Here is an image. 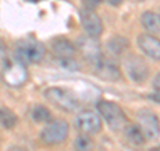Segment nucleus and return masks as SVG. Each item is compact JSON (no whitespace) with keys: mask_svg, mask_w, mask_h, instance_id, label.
<instances>
[{"mask_svg":"<svg viewBox=\"0 0 160 151\" xmlns=\"http://www.w3.org/2000/svg\"><path fill=\"white\" fill-rule=\"evenodd\" d=\"M98 111L107 122L109 128L112 131H123L124 127L129 123L126 112L118 103L111 102V100H100L98 103Z\"/></svg>","mask_w":160,"mask_h":151,"instance_id":"nucleus-1","label":"nucleus"},{"mask_svg":"<svg viewBox=\"0 0 160 151\" xmlns=\"http://www.w3.org/2000/svg\"><path fill=\"white\" fill-rule=\"evenodd\" d=\"M16 60L23 63L24 66L28 64H35L42 62L44 55H46V47L43 43L33 39H24L20 40L16 46Z\"/></svg>","mask_w":160,"mask_h":151,"instance_id":"nucleus-2","label":"nucleus"},{"mask_svg":"<svg viewBox=\"0 0 160 151\" xmlns=\"http://www.w3.org/2000/svg\"><path fill=\"white\" fill-rule=\"evenodd\" d=\"M44 96L55 107L66 112H73L79 108V99L69 90L63 87H49L44 91Z\"/></svg>","mask_w":160,"mask_h":151,"instance_id":"nucleus-3","label":"nucleus"},{"mask_svg":"<svg viewBox=\"0 0 160 151\" xmlns=\"http://www.w3.org/2000/svg\"><path fill=\"white\" fill-rule=\"evenodd\" d=\"M68 131H69V126L66 120L62 119L51 120L42 131L40 139L47 146H56L63 143L67 139Z\"/></svg>","mask_w":160,"mask_h":151,"instance_id":"nucleus-4","label":"nucleus"},{"mask_svg":"<svg viewBox=\"0 0 160 151\" xmlns=\"http://www.w3.org/2000/svg\"><path fill=\"white\" fill-rule=\"evenodd\" d=\"M124 70L129 79L136 83H143L149 76V67L142 56L129 54L124 58Z\"/></svg>","mask_w":160,"mask_h":151,"instance_id":"nucleus-5","label":"nucleus"},{"mask_svg":"<svg viewBox=\"0 0 160 151\" xmlns=\"http://www.w3.org/2000/svg\"><path fill=\"white\" fill-rule=\"evenodd\" d=\"M76 51L82 54V56L91 64H95L103 58V52H102V47L98 38H92L89 35H83L79 36L76 40Z\"/></svg>","mask_w":160,"mask_h":151,"instance_id":"nucleus-6","label":"nucleus"},{"mask_svg":"<svg viewBox=\"0 0 160 151\" xmlns=\"http://www.w3.org/2000/svg\"><path fill=\"white\" fill-rule=\"evenodd\" d=\"M138 126L148 140H155L160 137V122L156 114L151 110H140L136 115Z\"/></svg>","mask_w":160,"mask_h":151,"instance_id":"nucleus-7","label":"nucleus"},{"mask_svg":"<svg viewBox=\"0 0 160 151\" xmlns=\"http://www.w3.org/2000/svg\"><path fill=\"white\" fill-rule=\"evenodd\" d=\"M76 127L82 134H87L92 137V135L99 134L102 131L103 123L96 112L91 111V110H84V111H82L78 115Z\"/></svg>","mask_w":160,"mask_h":151,"instance_id":"nucleus-8","label":"nucleus"},{"mask_svg":"<svg viewBox=\"0 0 160 151\" xmlns=\"http://www.w3.org/2000/svg\"><path fill=\"white\" fill-rule=\"evenodd\" d=\"M3 79L11 87H19V86L24 84L28 79L26 66L23 63H20L19 60L9 62L8 64H6V67L3 70Z\"/></svg>","mask_w":160,"mask_h":151,"instance_id":"nucleus-9","label":"nucleus"},{"mask_svg":"<svg viewBox=\"0 0 160 151\" xmlns=\"http://www.w3.org/2000/svg\"><path fill=\"white\" fill-rule=\"evenodd\" d=\"M80 20H82V26L87 35L92 38H99L104 31L103 20L99 15L89 8H83L80 11Z\"/></svg>","mask_w":160,"mask_h":151,"instance_id":"nucleus-10","label":"nucleus"},{"mask_svg":"<svg viewBox=\"0 0 160 151\" xmlns=\"http://www.w3.org/2000/svg\"><path fill=\"white\" fill-rule=\"evenodd\" d=\"M92 67H93L95 74H96L100 79L106 80V82H118V80L122 78L120 68L118 67V64L109 58L103 56L99 62L92 64Z\"/></svg>","mask_w":160,"mask_h":151,"instance_id":"nucleus-11","label":"nucleus"},{"mask_svg":"<svg viewBox=\"0 0 160 151\" xmlns=\"http://www.w3.org/2000/svg\"><path fill=\"white\" fill-rule=\"evenodd\" d=\"M138 46L144 55L153 60H160V39L152 34H140L138 36Z\"/></svg>","mask_w":160,"mask_h":151,"instance_id":"nucleus-12","label":"nucleus"},{"mask_svg":"<svg viewBox=\"0 0 160 151\" xmlns=\"http://www.w3.org/2000/svg\"><path fill=\"white\" fill-rule=\"evenodd\" d=\"M52 51L58 59L66 58H75L76 54V47L72 42H69L66 38H58L52 42Z\"/></svg>","mask_w":160,"mask_h":151,"instance_id":"nucleus-13","label":"nucleus"},{"mask_svg":"<svg viewBox=\"0 0 160 151\" xmlns=\"http://www.w3.org/2000/svg\"><path fill=\"white\" fill-rule=\"evenodd\" d=\"M128 47H129V42L126 38L122 36H113L107 42V49L113 58L123 56L127 52Z\"/></svg>","mask_w":160,"mask_h":151,"instance_id":"nucleus-14","label":"nucleus"},{"mask_svg":"<svg viewBox=\"0 0 160 151\" xmlns=\"http://www.w3.org/2000/svg\"><path fill=\"white\" fill-rule=\"evenodd\" d=\"M142 24L149 34L159 35L160 34V15L152 11H146L142 15Z\"/></svg>","mask_w":160,"mask_h":151,"instance_id":"nucleus-15","label":"nucleus"},{"mask_svg":"<svg viewBox=\"0 0 160 151\" xmlns=\"http://www.w3.org/2000/svg\"><path fill=\"white\" fill-rule=\"evenodd\" d=\"M123 134L128 142L133 146H142L146 143V137H144V134L142 133V130L139 128L138 124L128 123L126 127H124Z\"/></svg>","mask_w":160,"mask_h":151,"instance_id":"nucleus-16","label":"nucleus"},{"mask_svg":"<svg viewBox=\"0 0 160 151\" xmlns=\"http://www.w3.org/2000/svg\"><path fill=\"white\" fill-rule=\"evenodd\" d=\"M75 151H93L95 150V142L91 135L80 134L73 142Z\"/></svg>","mask_w":160,"mask_h":151,"instance_id":"nucleus-17","label":"nucleus"},{"mask_svg":"<svg viewBox=\"0 0 160 151\" xmlns=\"http://www.w3.org/2000/svg\"><path fill=\"white\" fill-rule=\"evenodd\" d=\"M18 123V117L8 107H0V124L4 128H12Z\"/></svg>","mask_w":160,"mask_h":151,"instance_id":"nucleus-18","label":"nucleus"},{"mask_svg":"<svg viewBox=\"0 0 160 151\" xmlns=\"http://www.w3.org/2000/svg\"><path fill=\"white\" fill-rule=\"evenodd\" d=\"M32 118L38 123H49L52 120V114L44 106H36L32 111Z\"/></svg>","mask_w":160,"mask_h":151,"instance_id":"nucleus-19","label":"nucleus"},{"mask_svg":"<svg viewBox=\"0 0 160 151\" xmlns=\"http://www.w3.org/2000/svg\"><path fill=\"white\" fill-rule=\"evenodd\" d=\"M58 63L60 67L66 68V70H78L79 64L75 58H66V59H58Z\"/></svg>","mask_w":160,"mask_h":151,"instance_id":"nucleus-20","label":"nucleus"},{"mask_svg":"<svg viewBox=\"0 0 160 151\" xmlns=\"http://www.w3.org/2000/svg\"><path fill=\"white\" fill-rule=\"evenodd\" d=\"M84 4V8H89V9H95L103 0H82Z\"/></svg>","mask_w":160,"mask_h":151,"instance_id":"nucleus-21","label":"nucleus"},{"mask_svg":"<svg viewBox=\"0 0 160 151\" xmlns=\"http://www.w3.org/2000/svg\"><path fill=\"white\" fill-rule=\"evenodd\" d=\"M153 88L156 90L158 92H160V74H159L158 76L155 78V80H153Z\"/></svg>","mask_w":160,"mask_h":151,"instance_id":"nucleus-22","label":"nucleus"},{"mask_svg":"<svg viewBox=\"0 0 160 151\" xmlns=\"http://www.w3.org/2000/svg\"><path fill=\"white\" fill-rule=\"evenodd\" d=\"M103 2H107L111 6H119V4L123 3V0H103Z\"/></svg>","mask_w":160,"mask_h":151,"instance_id":"nucleus-23","label":"nucleus"},{"mask_svg":"<svg viewBox=\"0 0 160 151\" xmlns=\"http://www.w3.org/2000/svg\"><path fill=\"white\" fill-rule=\"evenodd\" d=\"M149 96H151V99H153L155 102H160V92L156 91V94H155V95H149Z\"/></svg>","mask_w":160,"mask_h":151,"instance_id":"nucleus-24","label":"nucleus"},{"mask_svg":"<svg viewBox=\"0 0 160 151\" xmlns=\"http://www.w3.org/2000/svg\"><path fill=\"white\" fill-rule=\"evenodd\" d=\"M8 151H27V150L23 148V147H18V146H15V147H11Z\"/></svg>","mask_w":160,"mask_h":151,"instance_id":"nucleus-25","label":"nucleus"},{"mask_svg":"<svg viewBox=\"0 0 160 151\" xmlns=\"http://www.w3.org/2000/svg\"><path fill=\"white\" fill-rule=\"evenodd\" d=\"M149 151H160V146H159V147H153V148H151Z\"/></svg>","mask_w":160,"mask_h":151,"instance_id":"nucleus-26","label":"nucleus"},{"mask_svg":"<svg viewBox=\"0 0 160 151\" xmlns=\"http://www.w3.org/2000/svg\"><path fill=\"white\" fill-rule=\"evenodd\" d=\"M33 2H36V0H33Z\"/></svg>","mask_w":160,"mask_h":151,"instance_id":"nucleus-27","label":"nucleus"}]
</instances>
